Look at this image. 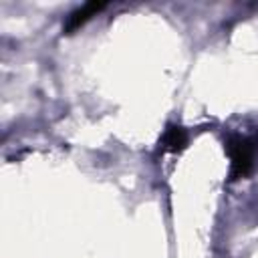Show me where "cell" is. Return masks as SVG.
<instances>
[{
	"instance_id": "obj_1",
	"label": "cell",
	"mask_w": 258,
	"mask_h": 258,
	"mask_svg": "<svg viewBox=\"0 0 258 258\" xmlns=\"http://www.w3.org/2000/svg\"><path fill=\"white\" fill-rule=\"evenodd\" d=\"M226 151L230 155V179L236 181L240 177L250 175V171L254 169L258 139L244 137V135H232L226 141Z\"/></svg>"
},
{
	"instance_id": "obj_2",
	"label": "cell",
	"mask_w": 258,
	"mask_h": 258,
	"mask_svg": "<svg viewBox=\"0 0 258 258\" xmlns=\"http://www.w3.org/2000/svg\"><path fill=\"white\" fill-rule=\"evenodd\" d=\"M103 8H105V2H87V4H83L81 8H77L75 12L69 14L67 24H64V32H73V30H77V28L83 26L89 18L97 16V12H101Z\"/></svg>"
},
{
	"instance_id": "obj_3",
	"label": "cell",
	"mask_w": 258,
	"mask_h": 258,
	"mask_svg": "<svg viewBox=\"0 0 258 258\" xmlns=\"http://www.w3.org/2000/svg\"><path fill=\"white\" fill-rule=\"evenodd\" d=\"M187 143V135L185 131L179 127V125H169L163 133V139H161V149L163 151H169V153H177L185 147Z\"/></svg>"
}]
</instances>
